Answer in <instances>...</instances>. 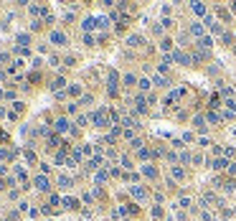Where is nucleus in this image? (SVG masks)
<instances>
[{
	"mask_svg": "<svg viewBox=\"0 0 236 221\" xmlns=\"http://www.w3.org/2000/svg\"><path fill=\"white\" fill-rule=\"evenodd\" d=\"M71 186V180L66 178V175H61V178H58V188H69Z\"/></svg>",
	"mask_w": 236,
	"mask_h": 221,
	"instance_id": "7",
	"label": "nucleus"
},
{
	"mask_svg": "<svg viewBox=\"0 0 236 221\" xmlns=\"http://www.w3.org/2000/svg\"><path fill=\"white\" fill-rule=\"evenodd\" d=\"M56 130H58V132H66V130H69V122H66L64 117H61V120H56Z\"/></svg>",
	"mask_w": 236,
	"mask_h": 221,
	"instance_id": "4",
	"label": "nucleus"
},
{
	"mask_svg": "<svg viewBox=\"0 0 236 221\" xmlns=\"http://www.w3.org/2000/svg\"><path fill=\"white\" fill-rule=\"evenodd\" d=\"M203 221H213V214L211 211H203Z\"/></svg>",
	"mask_w": 236,
	"mask_h": 221,
	"instance_id": "15",
	"label": "nucleus"
},
{
	"mask_svg": "<svg viewBox=\"0 0 236 221\" xmlns=\"http://www.w3.org/2000/svg\"><path fill=\"white\" fill-rule=\"evenodd\" d=\"M198 43H201V46H203V48H211V46H213V41H211V38H208V36H203V38H201V41H198Z\"/></svg>",
	"mask_w": 236,
	"mask_h": 221,
	"instance_id": "9",
	"label": "nucleus"
},
{
	"mask_svg": "<svg viewBox=\"0 0 236 221\" xmlns=\"http://www.w3.org/2000/svg\"><path fill=\"white\" fill-rule=\"evenodd\" d=\"M140 41H142L140 36H130V41H127V43H130V46H140Z\"/></svg>",
	"mask_w": 236,
	"mask_h": 221,
	"instance_id": "12",
	"label": "nucleus"
},
{
	"mask_svg": "<svg viewBox=\"0 0 236 221\" xmlns=\"http://www.w3.org/2000/svg\"><path fill=\"white\" fill-rule=\"evenodd\" d=\"M152 81H155V84H157V86H168V79H165V76H163V74H157V76H155V79H152Z\"/></svg>",
	"mask_w": 236,
	"mask_h": 221,
	"instance_id": "6",
	"label": "nucleus"
},
{
	"mask_svg": "<svg viewBox=\"0 0 236 221\" xmlns=\"http://www.w3.org/2000/svg\"><path fill=\"white\" fill-rule=\"evenodd\" d=\"M173 59L178 61V64H188V56H185V53H180V51H175V53H173Z\"/></svg>",
	"mask_w": 236,
	"mask_h": 221,
	"instance_id": "5",
	"label": "nucleus"
},
{
	"mask_svg": "<svg viewBox=\"0 0 236 221\" xmlns=\"http://www.w3.org/2000/svg\"><path fill=\"white\" fill-rule=\"evenodd\" d=\"M190 31H193L195 36H201V38H203V26H201V23H193V28H190Z\"/></svg>",
	"mask_w": 236,
	"mask_h": 221,
	"instance_id": "8",
	"label": "nucleus"
},
{
	"mask_svg": "<svg viewBox=\"0 0 236 221\" xmlns=\"http://www.w3.org/2000/svg\"><path fill=\"white\" fill-rule=\"evenodd\" d=\"M36 188H38V191H48V178L38 175V178H36Z\"/></svg>",
	"mask_w": 236,
	"mask_h": 221,
	"instance_id": "2",
	"label": "nucleus"
},
{
	"mask_svg": "<svg viewBox=\"0 0 236 221\" xmlns=\"http://www.w3.org/2000/svg\"><path fill=\"white\" fill-rule=\"evenodd\" d=\"M211 168H213V170H224V168H229V160H226V158H219Z\"/></svg>",
	"mask_w": 236,
	"mask_h": 221,
	"instance_id": "3",
	"label": "nucleus"
},
{
	"mask_svg": "<svg viewBox=\"0 0 236 221\" xmlns=\"http://www.w3.org/2000/svg\"><path fill=\"white\" fill-rule=\"evenodd\" d=\"M132 193H135V196H137V198H142V196H145V191H142V188H137V186H135V188H132Z\"/></svg>",
	"mask_w": 236,
	"mask_h": 221,
	"instance_id": "14",
	"label": "nucleus"
},
{
	"mask_svg": "<svg viewBox=\"0 0 236 221\" xmlns=\"http://www.w3.org/2000/svg\"><path fill=\"white\" fill-rule=\"evenodd\" d=\"M150 86H152V81H150V79H140V89H142V91H147Z\"/></svg>",
	"mask_w": 236,
	"mask_h": 221,
	"instance_id": "10",
	"label": "nucleus"
},
{
	"mask_svg": "<svg viewBox=\"0 0 236 221\" xmlns=\"http://www.w3.org/2000/svg\"><path fill=\"white\" fill-rule=\"evenodd\" d=\"M193 10L198 13V15H203V13H206V5H201V3H193Z\"/></svg>",
	"mask_w": 236,
	"mask_h": 221,
	"instance_id": "11",
	"label": "nucleus"
},
{
	"mask_svg": "<svg viewBox=\"0 0 236 221\" xmlns=\"http://www.w3.org/2000/svg\"><path fill=\"white\" fill-rule=\"evenodd\" d=\"M170 46H173V41H170V38H165V41H163V43H160V48H163V51H165V53H168V51H170Z\"/></svg>",
	"mask_w": 236,
	"mask_h": 221,
	"instance_id": "13",
	"label": "nucleus"
},
{
	"mask_svg": "<svg viewBox=\"0 0 236 221\" xmlns=\"http://www.w3.org/2000/svg\"><path fill=\"white\" fill-rule=\"evenodd\" d=\"M51 41H53L56 46H66V36H64L61 31H53V33H51Z\"/></svg>",
	"mask_w": 236,
	"mask_h": 221,
	"instance_id": "1",
	"label": "nucleus"
}]
</instances>
